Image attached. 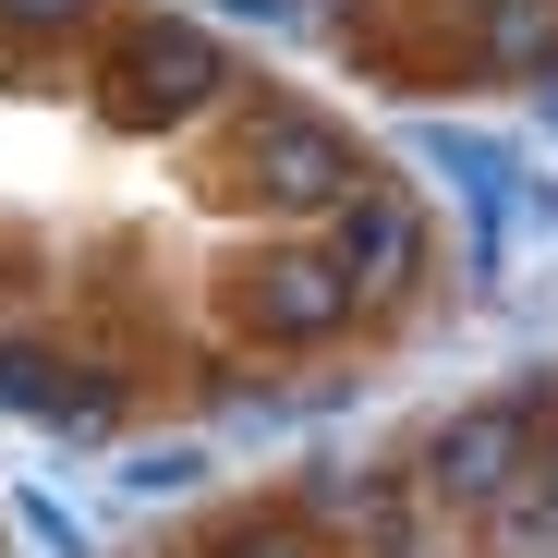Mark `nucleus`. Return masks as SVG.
<instances>
[{
    "instance_id": "3",
    "label": "nucleus",
    "mask_w": 558,
    "mask_h": 558,
    "mask_svg": "<svg viewBox=\"0 0 558 558\" xmlns=\"http://www.w3.org/2000/svg\"><path fill=\"white\" fill-rule=\"evenodd\" d=\"M231 328H243L255 352H316V340H340V328H352V292H340L328 243H255V255L231 267Z\"/></svg>"
},
{
    "instance_id": "5",
    "label": "nucleus",
    "mask_w": 558,
    "mask_h": 558,
    "mask_svg": "<svg viewBox=\"0 0 558 558\" xmlns=\"http://www.w3.org/2000/svg\"><path fill=\"white\" fill-rule=\"evenodd\" d=\"M0 413H25L37 437H61V449H110L122 425H134V389L122 377H98V364H73V352H25V340H0Z\"/></svg>"
},
{
    "instance_id": "1",
    "label": "nucleus",
    "mask_w": 558,
    "mask_h": 558,
    "mask_svg": "<svg viewBox=\"0 0 558 558\" xmlns=\"http://www.w3.org/2000/svg\"><path fill=\"white\" fill-rule=\"evenodd\" d=\"M231 73H243V61H231L207 25L146 13V25H122V37H110L98 122H110V134H182V122H207V110L231 98Z\"/></svg>"
},
{
    "instance_id": "6",
    "label": "nucleus",
    "mask_w": 558,
    "mask_h": 558,
    "mask_svg": "<svg viewBox=\"0 0 558 558\" xmlns=\"http://www.w3.org/2000/svg\"><path fill=\"white\" fill-rule=\"evenodd\" d=\"M522 461H534V413H522V401H461V413L425 437V498L486 522V510L522 486Z\"/></svg>"
},
{
    "instance_id": "9",
    "label": "nucleus",
    "mask_w": 558,
    "mask_h": 558,
    "mask_svg": "<svg viewBox=\"0 0 558 558\" xmlns=\"http://www.w3.org/2000/svg\"><path fill=\"white\" fill-rule=\"evenodd\" d=\"M207 486V437H158V449H122V498H195Z\"/></svg>"
},
{
    "instance_id": "14",
    "label": "nucleus",
    "mask_w": 558,
    "mask_h": 558,
    "mask_svg": "<svg viewBox=\"0 0 558 558\" xmlns=\"http://www.w3.org/2000/svg\"><path fill=\"white\" fill-rule=\"evenodd\" d=\"M522 474H534V486H546V498H558V425H546V437H534V461H522Z\"/></svg>"
},
{
    "instance_id": "2",
    "label": "nucleus",
    "mask_w": 558,
    "mask_h": 558,
    "mask_svg": "<svg viewBox=\"0 0 558 558\" xmlns=\"http://www.w3.org/2000/svg\"><path fill=\"white\" fill-rule=\"evenodd\" d=\"M243 195L267 207V219H328L352 182H364V146L328 122V110H292V98H267L255 122H243Z\"/></svg>"
},
{
    "instance_id": "11",
    "label": "nucleus",
    "mask_w": 558,
    "mask_h": 558,
    "mask_svg": "<svg viewBox=\"0 0 558 558\" xmlns=\"http://www.w3.org/2000/svg\"><path fill=\"white\" fill-rule=\"evenodd\" d=\"M98 13H110V0H0V37H37V49H49V37H73V25H98Z\"/></svg>"
},
{
    "instance_id": "12",
    "label": "nucleus",
    "mask_w": 558,
    "mask_h": 558,
    "mask_svg": "<svg viewBox=\"0 0 558 558\" xmlns=\"http://www.w3.org/2000/svg\"><path fill=\"white\" fill-rule=\"evenodd\" d=\"M207 558H316V546H304L292 522H231V534H219Z\"/></svg>"
},
{
    "instance_id": "8",
    "label": "nucleus",
    "mask_w": 558,
    "mask_h": 558,
    "mask_svg": "<svg viewBox=\"0 0 558 558\" xmlns=\"http://www.w3.org/2000/svg\"><path fill=\"white\" fill-rule=\"evenodd\" d=\"M328 534H340V558H425V522H413V498H401V486H377L364 510H340Z\"/></svg>"
},
{
    "instance_id": "7",
    "label": "nucleus",
    "mask_w": 558,
    "mask_h": 558,
    "mask_svg": "<svg viewBox=\"0 0 558 558\" xmlns=\"http://www.w3.org/2000/svg\"><path fill=\"white\" fill-rule=\"evenodd\" d=\"M474 61L498 85H546L558 73V0H486L474 13Z\"/></svg>"
},
{
    "instance_id": "10",
    "label": "nucleus",
    "mask_w": 558,
    "mask_h": 558,
    "mask_svg": "<svg viewBox=\"0 0 558 558\" xmlns=\"http://www.w3.org/2000/svg\"><path fill=\"white\" fill-rule=\"evenodd\" d=\"M13 522H25V534H37V546H49V558H85V546H98V534H85V510H73V498H49V486H37V474H25V486H13Z\"/></svg>"
},
{
    "instance_id": "13",
    "label": "nucleus",
    "mask_w": 558,
    "mask_h": 558,
    "mask_svg": "<svg viewBox=\"0 0 558 558\" xmlns=\"http://www.w3.org/2000/svg\"><path fill=\"white\" fill-rule=\"evenodd\" d=\"M510 231H558V182L522 170V195H510Z\"/></svg>"
},
{
    "instance_id": "4",
    "label": "nucleus",
    "mask_w": 558,
    "mask_h": 558,
    "mask_svg": "<svg viewBox=\"0 0 558 558\" xmlns=\"http://www.w3.org/2000/svg\"><path fill=\"white\" fill-rule=\"evenodd\" d=\"M425 243H437V231H425V195H401V182H377V170L328 207V267H340L352 316H364V304H401L413 279H425Z\"/></svg>"
}]
</instances>
